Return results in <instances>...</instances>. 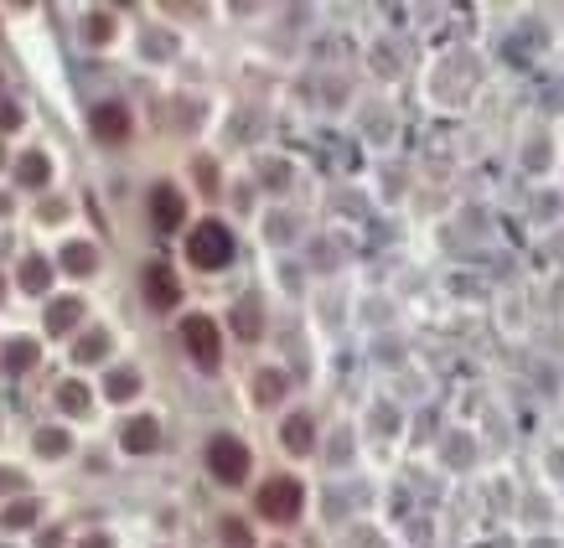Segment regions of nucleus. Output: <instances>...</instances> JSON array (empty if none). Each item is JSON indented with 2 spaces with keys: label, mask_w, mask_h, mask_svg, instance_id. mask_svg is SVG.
<instances>
[{
  "label": "nucleus",
  "mask_w": 564,
  "mask_h": 548,
  "mask_svg": "<svg viewBox=\"0 0 564 548\" xmlns=\"http://www.w3.org/2000/svg\"><path fill=\"white\" fill-rule=\"evenodd\" d=\"M187 259L197 269H223L233 259V233L223 223H197L192 238H187Z\"/></svg>",
  "instance_id": "1"
},
{
  "label": "nucleus",
  "mask_w": 564,
  "mask_h": 548,
  "mask_svg": "<svg viewBox=\"0 0 564 548\" xmlns=\"http://www.w3.org/2000/svg\"><path fill=\"white\" fill-rule=\"evenodd\" d=\"M207 471H213L223 486H239L249 476V445L233 440V435H218L213 445H207Z\"/></svg>",
  "instance_id": "2"
},
{
  "label": "nucleus",
  "mask_w": 564,
  "mask_h": 548,
  "mask_svg": "<svg viewBox=\"0 0 564 548\" xmlns=\"http://www.w3.org/2000/svg\"><path fill=\"white\" fill-rule=\"evenodd\" d=\"M301 502H306V492L295 476H275V481L259 486V512L270 517V523H290V517L301 512Z\"/></svg>",
  "instance_id": "3"
},
{
  "label": "nucleus",
  "mask_w": 564,
  "mask_h": 548,
  "mask_svg": "<svg viewBox=\"0 0 564 548\" xmlns=\"http://www.w3.org/2000/svg\"><path fill=\"white\" fill-rule=\"evenodd\" d=\"M182 342H187V352H192L197 368H218L223 337H218V326L207 321V316H187V321H182Z\"/></svg>",
  "instance_id": "4"
},
{
  "label": "nucleus",
  "mask_w": 564,
  "mask_h": 548,
  "mask_svg": "<svg viewBox=\"0 0 564 548\" xmlns=\"http://www.w3.org/2000/svg\"><path fill=\"white\" fill-rule=\"evenodd\" d=\"M145 300H151L156 311H171L176 300H182V285H176L171 264H145Z\"/></svg>",
  "instance_id": "5"
},
{
  "label": "nucleus",
  "mask_w": 564,
  "mask_h": 548,
  "mask_svg": "<svg viewBox=\"0 0 564 548\" xmlns=\"http://www.w3.org/2000/svg\"><path fill=\"white\" fill-rule=\"evenodd\" d=\"M94 135L109 140V145L130 140V114H125V104H99V109H94Z\"/></svg>",
  "instance_id": "6"
},
{
  "label": "nucleus",
  "mask_w": 564,
  "mask_h": 548,
  "mask_svg": "<svg viewBox=\"0 0 564 548\" xmlns=\"http://www.w3.org/2000/svg\"><path fill=\"white\" fill-rule=\"evenodd\" d=\"M151 218H156V228H176L187 218V202H182V192L176 187H156L151 192Z\"/></svg>",
  "instance_id": "7"
},
{
  "label": "nucleus",
  "mask_w": 564,
  "mask_h": 548,
  "mask_svg": "<svg viewBox=\"0 0 564 548\" xmlns=\"http://www.w3.org/2000/svg\"><path fill=\"white\" fill-rule=\"evenodd\" d=\"M120 445H125L130 455L156 450V445H161V424H156V419H130L125 430H120Z\"/></svg>",
  "instance_id": "8"
},
{
  "label": "nucleus",
  "mask_w": 564,
  "mask_h": 548,
  "mask_svg": "<svg viewBox=\"0 0 564 548\" xmlns=\"http://www.w3.org/2000/svg\"><path fill=\"white\" fill-rule=\"evenodd\" d=\"M78 316H83V300H78V295L52 300V306H47V331H52V337H63V331L78 326Z\"/></svg>",
  "instance_id": "9"
},
{
  "label": "nucleus",
  "mask_w": 564,
  "mask_h": 548,
  "mask_svg": "<svg viewBox=\"0 0 564 548\" xmlns=\"http://www.w3.org/2000/svg\"><path fill=\"white\" fill-rule=\"evenodd\" d=\"M280 440H285V450H290V455H306V450H311V440H316L311 419H306V414H290V419H285V430H280Z\"/></svg>",
  "instance_id": "10"
},
{
  "label": "nucleus",
  "mask_w": 564,
  "mask_h": 548,
  "mask_svg": "<svg viewBox=\"0 0 564 548\" xmlns=\"http://www.w3.org/2000/svg\"><path fill=\"white\" fill-rule=\"evenodd\" d=\"M0 368H6V373H26V368H37V342H26V337L6 342V352H0Z\"/></svg>",
  "instance_id": "11"
},
{
  "label": "nucleus",
  "mask_w": 564,
  "mask_h": 548,
  "mask_svg": "<svg viewBox=\"0 0 564 548\" xmlns=\"http://www.w3.org/2000/svg\"><path fill=\"white\" fill-rule=\"evenodd\" d=\"M16 176L26 181V187H47L52 166H47V156H42V150H26V156L16 161Z\"/></svg>",
  "instance_id": "12"
},
{
  "label": "nucleus",
  "mask_w": 564,
  "mask_h": 548,
  "mask_svg": "<svg viewBox=\"0 0 564 548\" xmlns=\"http://www.w3.org/2000/svg\"><path fill=\"white\" fill-rule=\"evenodd\" d=\"M94 264H99L94 243H68V249H63V269L68 274H94Z\"/></svg>",
  "instance_id": "13"
},
{
  "label": "nucleus",
  "mask_w": 564,
  "mask_h": 548,
  "mask_svg": "<svg viewBox=\"0 0 564 548\" xmlns=\"http://www.w3.org/2000/svg\"><path fill=\"white\" fill-rule=\"evenodd\" d=\"M47 285H52V264H47V259H26V264H21V290L42 295Z\"/></svg>",
  "instance_id": "14"
},
{
  "label": "nucleus",
  "mask_w": 564,
  "mask_h": 548,
  "mask_svg": "<svg viewBox=\"0 0 564 548\" xmlns=\"http://www.w3.org/2000/svg\"><path fill=\"white\" fill-rule=\"evenodd\" d=\"M104 393H109V399H135V393H140V378L130 373V368H120V373H109V383H104Z\"/></svg>",
  "instance_id": "15"
},
{
  "label": "nucleus",
  "mask_w": 564,
  "mask_h": 548,
  "mask_svg": "<svg viewBox=\"0 0 564 548\" xmlns=\"http://www.w3.org/2000/svg\"><path fill=\"white\" fill-rule=\"evenodd\" d=\"M32 517H37V502H11L0 512V528H32Z\"/></svg>",
  "instance_id": "16"
},
{
  "label": "nucleus",
  "mask_w": 564,
  "mask_h": 548,
  "mask_svg": "<svg viewBox=\"0 0 564 548\" xmlns=\"http://www.w3.org/2000/svg\"><path fill=\"white\" fill-rule=\"evenodd\" d=\"M104 352H109V337H104V331H88V337L73 347V357H78V362H99Z\"/></svg>",
  "instance_id": "17"
},
{
  "label": "nucleus",
  "mask_w": 564,
  "mask_h": 548,
  "mask_svg": "<svg viewBox=\"0 0 564 548\" xmlns=\"http://www.w3.org/2000/svg\"><path fill=\"white\" fill-rule=\"evenodd\" d=\"M57 404H63L68 414H88V388L83 383H63L57 388Z\"/></svg>",
  "instance_id": "18"
},
{
  "label": "nucleus",
  "mask_w": 564,
  "mask_h": 548,
  "mask_svg": "<svg viewBox=\"0 0 564 548\" xmlns=\"http://www.w3.org/2000/svg\"><path fill=\"white\" fill-rule=\"evenodd\" d=\"M280 393H285V378H280V373H259V378H254V399H259V404H275Z\"/></svg>",
  "instance_id": "19"
},
{
  "label": "nucleus",
  "mask_w": 564,
  "mask_h": 548,
  "mask_svg": "<svg viewBox=\"0 0 564 548\" xmlns=\"http://www.w3.org/2000/svg\"><path fill=\"white\" fill-rule=\"evenodd\" d=\"M233 326H239V337H259V306H254V300H244V306L239 311H233Z\"/></svg>",
  "instance_id": "20"
},
{
  "label": "nucleus",
  "mask_w": 564,
  "mask_h": 548,
  "mask_svg": "<svg viewBox=\"0 0 564 548\" xmlns=\"http://www.w3.org/2000/svg\"><path fill=\"white\" fill-rule=\"evenodd\" d=\"M37 450H42V455H63V450H68V430H42V435H37Z\"/></svg>",
  "instance_id": "21"
},
{
  "label": "nucleus",
  "mask_w": 564,
  "mask_h": 548,
  "mask_svg": "<svg viewBox=\"0 0 564 548\" xmlns=\"http://www.w3.org/2000/svg\"><path fill=\"white\" fill-rule=\"evenodd\" d=\"M109 32H114V21H109V16H94V21H88V37H94V42H104Z\"/></svg>",
  "instance_id": "22"
},
{
  "label": "nucleus",
  "mask_w": 564,
  "mask_h": 548,
  "mask_svg": "<svg viewBox=\"0 0 564 548\" xmlns=\"http://www.w3.org/2000/svg\"><path fill=\"white\" fill-rule=\"evenodd\" d=\"M223 538H228L233 548H249V538H244V528H239V523H228V528H223Z\"/></svg>",
  "instance_id": "23"
},
{
  "label": "nucleus",
  "mask_w": 564,
  "mask_h": 548,
  "mask_svg": "<svg viewBox=\"0 0 564 548\" xmlns=\"http://www.w3.org/2000/svg\"><path fill=\"white\" fill-rule=\"evenodd\" d=\"M16 119H21V114H16V104H0V125H6V130H11V125H16Z\"/></svg>",
  "instance_id": "24"
},
{
  "label": "nucleus",
  "mask_w": 564,
  "mask_h": 548,
  "mask_svg": "<svg viewBox=\"0 0 564 548\" xmlns=\"http://www.w3.org/2000/svg\"><path fill=\"white\" fill-rule=\"evenodd\" d=\"M78 548H114V543H109V538H104V533H94V538H83V543H78Z\"/></svg>",
  "instance_id": "25"
},
{
  "label": "nucleus",
  "mask_w": 564,
  "mask_h": 548,
  "mask_svg": "<svg viewBox=\"0 0 564 548\" xmlns=\"http://www.w3.org/2000/svg\"><path fill=\"white\" fill-rule=\"evenodd\" d=\"M0 166H6V145H0Z\"/></svg>",
  "instance_id": "26"
},
{
  "label": "nucleus",
  "mask_w": 564,
  "mask_h": 548,
  "mask_svg": "<svg viewBox=\"0 0 564 548\" xmlns=\"http://www.w3.org/2000/svg\"><path fill=\"white\" fill-rule=\"evenodd\" d=\"M0 290H6V285H0Z\"/></svg>",
  "instance_id": "27"
}]
</instances>
